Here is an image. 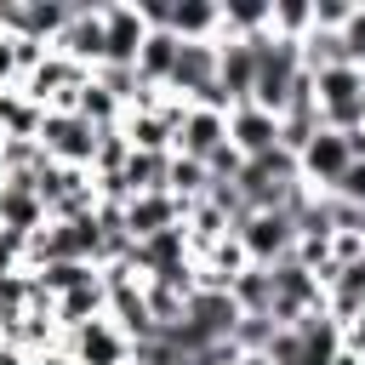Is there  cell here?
<instances>
[{"instance_id":"6da1fadb","label":"cell","mask_w":365,"mask_h":365,"mask_svg":"<svg viewBox=\"0 0 365 365\" xmlns=\"http://www.w3.org/2000/svg\"><path fill=\"white\" fill-rule=\"evenodd\" d=\"M234 240L245 245V262H251V268H274V262L291 257L297 222H291V211H251V217L234 228Z\"/></svg>"},{"instance_id":"7a4b0ae2","label":"cell","mask_w":365,"mask_h":365,"mask_svg":"<svg viewBox=\"0 0 365 365\" xmlns=\"http://www.w3.org/2000/svg\"><path fill=\"white\" fill-rule=\"evenodd\" d=\"M34 143L46 148V160H51V165H80V171H91L97 131H91L80 114H57V108H46V120H40V137H34Z\"/></svg>"},{"instance_id":"3957f363","label":"cell","mask_w":365,"mask_h":365,"mask_svg":"<svg viewBox=\"0 0 365 365\" xmlns=\"http://www.w3.org/2000/svg\"><path fill=\"white\" fill-rule=\"evenodd\" d=\"M51 51L97 74V68H103V6H80V0H68V23L57 29Z\"/></svg>"},{"instance_id":"277c9868","label":"cell","mask_w":365,"mask_h":365,"mask_svg":"<svg viewBox=\"0 0 365 365\" xmlns=\"http://www.w3.org/2000/svg\"><path fill=\"white\" fill-rule=\"evenodd\" d=\"M143 40H148V23H143L137 0H103V63L137 68Z\"/></svg>"},{"instance_id":"5b68a950","label":"cell","mask_w":365,"mask_h":365,"mask_svg":"<svg viewBox=\"0 0 365 365\" xmlns=\"http://www.w3.org/2000/svg\"><path fill=\"white\" fill-rule=\"evenodd\" d=\"M63 23H68V0H0V34L11 40L51 46Z\"/></svg>"},{"instance_id":"8992f818","label":"cell","mask_w":365,"mask_h":365,"mask_svg":"<svg viewBox=\"0 0 365 365\" xmlns=\"http://www.w3.org/2000/svg\"><path fill=\"white\" fill-rule=\"evenodd\" d=\"M348 165H354V160H348L342 131H325V125H319V137L297 154V177H302L314 194H331V188H336V177H342Z\"/></svg>"},{"instance_id":"52a82bcc","label":"cell","mask_w":365,"mask_h":365,"mask_svg":"<svg viewBox=\"0 0 365 365\" xmlns=\"http://www.w3.org/2000/svg\"><path fill=\"white\" fill-rule=\"evenodd\" d=\"M63 348L74 354V365H125V359H131V342H125V331H120L108 314L91 319V325H80V331H68Z\"/></svg>"},{"instance_id":"ba28073f","label":"cell","mask_w":365,"mask_h":365,"mask_svg":"<svg viewBox=\"0 0 365 365\" xmlns=\"http://www.w3.org/2000/svg\"><path fill=\"white\" fill-rule=\"evenodd\" d=\"M228 148H234L240 160H257V154L279 148V114H268V108H257V103L228 108Z\"/></svg>"},{"instance_id":"9c48e42d","label":"cell","mask_w":365,"mask_h":365,"mask_svg":"<svg viewBox=\"0 0 365 365\" xmlns=\"http://www.w3.org/2000/svg\"><path fill=\"white\" fill-rule=\"evenodd\" d=\"M205 86H217V40L177 46V68H171V80H165V97H182V103H194Z\"/></svg>"},{"instance_id":"30bf717a","label":"cell","mask_w":365,"mask_h":365,"mask_svg":"<svg viewBox=\"0 0 365 365\" xmlns=\"http://www.w3.org/2000/svg\"><path fill=\"white\" fill-rule=\"evenodd\" d=\"M217 86L228 91V103H251L257 86V40H217Z\"/></svg>"},{"instance_id":"8fae6325","label":"cell","mask_w":365,"mask_h":365,"mask_svg":"<svg viewBox=\"0 0 365 365\" xmlns=\"http://www.w3.org/2000/svg\"><path fill=\"white\" fill-rule=\"evenodd\" d=\"M188 211L194 205H182L177 194H137V200H125V234L131 240H148L160 228H182Z\"/></svg>"},{"instance_id":"7c38bea8","label":"cell","mask_w":365,"mask_h":365,"mask_svg":"<svg viewBox=\"0 0 365 365\" xmlns=\"http://www.w3.org/2000/svg\"><path fill=\"white\" fill-rule=\"evenodd\" d=\"M165 29L194 46V40H217L222 34V0H165Z\"/></svg>"},{"instance_id":"4fadbf2b","label":"cell","mask_w":365,"mask_h":365,"mask_svg":"<svg viewBox=\"0 0 365 365\" xmlns=\"http://www.w3.org/2000/svg\"><path fill=\"white\" fill-rule=\"evenodd\" d=\"M228 143V114H211V108H188L182 125H177V148L171 154H188L205 165V154H217Z\"/></svg>"},{"instance_id":"5bb4252c","label":"cell","mask_w":365,"mask_h":365,"mask_svg":"<svg viewBox=\"0 0 365 365\" xmlns=\"http://www.w3.org/2000/svg\"><path fill=\"white\" fill-rule=\"evenodd\" d=\"M120 137L131 143V154H171L177 148V131L160 108H131L120 114Z\"/></svg>"},{"instance_id":"9a60e30c","label":"cell","mask_w":365,"mask_h":365,"mask_svg":"<svg viewBox=\"0 0 365 365\" xmlns=\"http://www.w3.org/2000/svg\"><path fill=\"white\" fill-rule=\"evenodd\" d=\"M108 314V291H103V274L91 279V285H80V291H63L57 302H51V319H57V331L68 336V331H80V325H91V319H103Z\"/></svg>"},{"instance_id":"2e32d148","label":"cell","mask_w":365,"mask_h":365,"mask_svg":"<svg viewBox=\"0 0 365 365\" xmlns=\"http://www.w3.org/2000/svg\"><path fill=\"white\" fill-rule=\"evenodd\" d=\"M177 34L171 29H148V40H143V51H137V80L143 86H154V91H165V80H171V68H177Z\"/></svg>"},{"instance_id":"e0dca14e","label":"cell","mask_w":365,"mask_h":365,"mask_svg":"<svg viewBox=\"0 0 365 365\" xmlns=\"http://www.w3.org/2000/svg\"><path fill=\"white\" fill-rule=\"evenodd\" d=\"M0 228H11V234L46 228V205L29 182H0Z\"/></svg>"},{"instance_id":"ac0fdd59","label":"cell","mask_w":365,"mask_h":365,"mask_svg":"<svg viewBox=\"0 0 365 365\" xmlns=\"http://www.w3.org/2000/svg\"><path fill=\"white\" fill-rule=\"evenodd\" d=\"M40 120H46V108H34L17 86H11V91H0V131H6V137L34 143V137H40Z\"/></svg>"},{"instance_id":"d6986e66","label":"cell","mask_w":365,"mask_h":365,"mask_svg":"<svg viewBox=\"0 0 365 365\" xmlns=\"http://www.w3.org/2000/svg\"><path fill=\"white\" fill-rule=\"evenodd\" d=\"M257 34H268V0H228L217 40H257Z\"/></svg>"},{"instance_id":"ffe728a7","label":"cell","mask_w":365,"mask_h":365,"mask_svg":"<svg viewBox=\"0 0 365 365\" xmlns=\"http://www.w3.org/2000/svg\"><path fill=\"white\" fill-rule=\"evenodd\" d=\"M165 165H171V154H131L125 171H120L125 200H137V194H165Z\"/></svg>"},{"instance_id":"44dd1931","label":"cell","mask_w":365,"mask_h":365,"mask_svg":"<svg viewBox=\"0 0 365 365\" xmlns=\"http://www.w3.org/2000/svg\"><path fill=\"white\" fill-rule=\"evenodd\" d=\"M29 274H34V285H40L51 302H57L63 291H80V285H91V279H97V268H91V262H74V257L46 262V268H29Z\"/></svg>"},{"instance_id":"7402d4cb","label":"cell","mask_w":365,"mask_h":365,"mask_svg":"<svg viewBox=\"0 0 365 365\" xmlns=\"http://www.w3.org/2000/svg\"><path fill=\"white\" fill-rule=\"evenodd\" d=\"M165 194H177L182 205L205 200V194H211V177H205V165H200V160H188V154H171V165H165Z\"/></svg>"},{"instance_id":"603a6c76","label":"cell","mask_w":365,"mask_h":365,"mask_svg":"<svg viewBox=\"0 0 365 365\" xmlns=\"http://www.w3.org/2000/svg\"><path fill=\"white\" fill-rule=\"evenodd\" d=\"M314 29V0H268V34L302 40Z\"/></svg>"},{"instance_id":"cb8c5ba5","label":"cell","mask_w":365,"mask_h":365,"mask_svg":"<svg viewBox=\"0 0 365 365\" xmlns=\"http://www.w3.org/2000/svg\"><path fill=\"white\" fill-rule=\"evenodd\" d=\"M74 114H80L91 131H108V125H120V114H125V108H120L97 80H86V86H80V97H74Z\"/></svg>"},{"instance_id":"d4e9b609","label":"cell","mask_w":365,"mask_h":365,"mask_svg":"<svg viewBox=\"0 0 365 365\" xmlns=\"http://www.w3.org/2000/svg\"><path fill=\"white\" fill-rule=\"evenodd\" d=\"M228 297L240 302V314H268V297H274V285H268V268H245V274H234Z\"/></svg>"},{"instance_id":"484cf974","label":"cell","mask_w":365,"mask_h":365,"mask_svg":"<svg viewBox=\"0 0 365 365\" xmlns=\"http://www.w3.org/2000/svg\"><path fill=\"white\" fill-rule=\"evenodd\" d=\"M125 160H131V143L120 137V125H108V131H97V154H91V177H120V171H125Z\"/></svg>"},{"instance_id":"4316f807","label":"cell","mask_w":365,"mask_h":365,"mask_svg":"<svg viewBox=\"0 0 365 365\" xmlns=\"http://www.w3.org/2000/svg\"><path fill=\"white\" fill-rule=\"evenodd\" d=\"M274 331H279V325H274L268 314H240V325H234V336H228V342H234L240 354H262Z\"/></svg>"},{"instance_id":"83f0119b","label":"cell","mask_w":365,"mask_h":365,"mask_svg":"<svg viewBox=\"0 0 365 365\" xmlns=\"http://www.w3.org/2000/svg\"><path fill=\"white\" fill-rule=\"evenodd\" d=\"M331 200H342V205H354V211H365V160H354L342 177H336V188H331Z\"/></svg>"},{"instance_id":"f1b7e54d","label":"cell","mask_w":365,"mask_h":365,"mask_svg":"<svg viewBox=\"0 0 365 365\" xmlns=\"http://www.w3.org/2000/svg\"><path fill=\"white\" fill-rule=\"evenodd\" d=\"M331 262H336V268L365 262V234H359V228H336V234H331Z\"/></svg>"},{"instance_id":"f546056e","label":"cell","mask_w":365,"mask_h":365,"mask_svg":"<svg viewBox=\"0 0 365 365\" xmlns=\"http://www.w3.org/2000/svg\"><path fill=\"white\" fill-rule=\"evenodd\" d=\"M17 268H29V234L0 228V274H17Z\"/></svg>"},{"instance_id":"4dcf8cb0","label":"cell","mask_w":365,"mask_h":365,"mask_svg":"<svg viewBox=\"0 0 365 365\" xmlns=\"http://www.w3.org/2000/svg\"><path fill=\"white\" fill-rule=\"evenodd\" d=\"M354 17V0H314V29H331L342 34V23Z\"/></svg>"},{"instance_id":"1f68e13d","label":"cell","mask_w":365,"mask_h":365,"mask_svg":"<svg viewBox=\"0 0 365 365\" xmlns=\"http://www.w3.org/2000/svg\"><path fill=\"white\" fill-rule=\"evenodd\" d=\"M240 165H245V160H240L228 143H222L217 154H205V177H211V182H234V177H240Z\"/></svg>"},{"instance_id":"d6a6232c","label":"cell","mask_w":365,"mask_h":365,"mask_svg":"<svg viewBox=\"0 0 365 365\" xmlns=\"http://www.w3.org/2000/svg\"><path fill=\"white\" fill-rule=\"evenodd\" d=\"M336 336H342V354L365 359V314H359V319H348V325H336Z\"/></svg>"},{"instance_id":"836d02e7","label":"cell","mask_w":365,"mask_h":365,"mask_svg":"<svg viewBox=\"0 0 365 365\" xmlns=\"http://www.w3.org/2000/svg\"><path fill=\"white\" fill-rule=\"evenodd\" d=\"M342 143H348V160H365V125H354V131H342Z\"/></svg>"},{"instance_id":"e575fe53","label":"cell","mask_w":365,"mask_h":365,"mask_svg":"<svg viewBox=\"0 0 365 365\" xmlns=\"http://www.w3.org/2000/svg\"><path fill=\"white\" fill-rule=\"evenodd\" d=\"M0 365H34L29 354H17V348H0Z\"/></svg>"},{"instance_id":"d590c367","label":"cell","mask_w":365,"mask_h":365,"mask_svg":"<svg viewBox=\"0 0 365 365\" xmlns=\"http://www.w3.org/2000/svg\"><path fill=\"white\" fill-rule=\"evenodd\" d=\"M331 365H365V359H354V354H342V348H336V354H331Z\"/></svg>"},{"instance_id":"8d00e7d4","label":"cell","mask_w":365,"mask_h":365,"mask_svg":"<svg viewBox=\"0 0 365 365\" xmlns=\"http://www.w3.org/2000/svg\"><path fill=\"white\" fill-rule=\"evenodd\" d=\"M234 365H268V359H262V354H240Z\"/></svg>"}]
</instances>
